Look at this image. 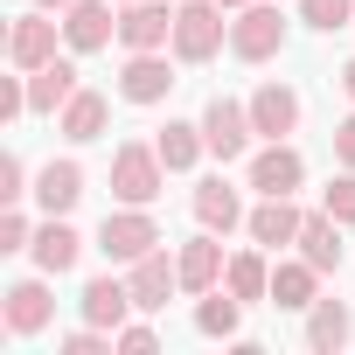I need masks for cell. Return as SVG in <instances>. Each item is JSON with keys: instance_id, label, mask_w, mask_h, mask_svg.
<instances>
[{"instance_id": "cell-1", "label": "cell", "mask_w": 355, "mask_h": 355, "mask_svg": "<svg viewBox=\"0 0 355 355\" xmlns=\"http://www.w3.org/2000/svg\"><path fill=\"white\" fill-rule=\"evenodd\" d=\"M230 8L223 0H182L174 8V63H216L230 42Z\"/></svg>"}, {"instance_id": "cell-2", "label": "cell", "mask_w": 355, "mask_h": 355, "mask_svg": "<svg viewBox=\"0 0 355 355\" xmlns=\"http://www.w3.org/2000/svg\"><path fill=\"white\" fill-rule=\"evenodd\" d=\"M286 0H251V8L230 15V56L237 63H272L286 56Z\"/></svg>"}, {"instance_id": "cell-3", "label": "cell", "mask_w": 355, "mask_h": 355, "mask_svg": "<svg viewBox=\"0 0 355 355\" xmlns=\"http://www.w3.org/2000/svg\"><path fill=\"white\" fill-rule=\"evenodd\" d=\"M167 189V160H160V146H146V139H125L119 153H112V196L119 202H132V209H153V196Z\"/></svg>"}, {"instance_id": "cell-4", "label": "cell", "mask_w": 355, "mask_h": 355, "mask_svg": "<svg viewBox=\"0 0 355 355\" xmlns=\"http://www.w3.org/2000/svg\"><path fill=\"white\" fill-rule=\"evenodd\" d=\"M202 139H209V153L230 167V160H244L251 153V139H258V125H251V105H237V98H209L202 105Z\"/></svg>"}, {"instance_id": "cell-5", "label": "cell", "mask_w": 355, "mask_h": 355, "mask_svg": "<svg viewBox=\"0 0 355 355\" xmlns=\"http://www.w3.org/2000/svg\"><path fill=\"white\" fill-rule=\"evenodd\" d=\"M153 244H160V223H153L146 209H132V202H119V209L98 223V251H105L112 265H139Z\"/></svg>"}, {"instance_id": "cell-6", "label": "cell", "mask_w": 355, "mask_h": 355, "mask_svg": "<svg viewBox=\"0 0 355 355\" xmlns=\"http://www.w3.org/2000/svg\"><path fill=\"white\" fill-rule=\"evenodd\" d=\"M244 182H251L258 196H300V182H306V153H300L293 139H265V146L251 153V167H244Z\"/></svg>"}, {"instance_id": "cell-7", "label": "cell", "mask_w": 355, "mask_h": 355, "mask_svg": "<svg viewBox=\"0 0 355 355\" xmlns=\"http://www.w3.org/2000/svg\"><path fill=\"white\" fill-rule=\"evenodd\" d=\"M112 35H119V0H70L63 8L70 56H98V49H112Z\"/></svg>"}, {"instance_id": "cell-8", "label": "cell", "mask_w": 355, "mask_h": 355, "mask_svg": "<svg viewBox=\"0 0 355 355\" xmlns=\"http://www.w3.org/2000/svg\"><path fill=\"white\" fill-rule=\"evenodd\" d=\"M8 306H0V320H8V334L21 341V334H42L49 320H56V293H49V272H35V279H15L8 293H0Z\"/></svg>"}, {"instance_id": "cell-9", "label": "cell", "mask_w": 355, "mask_h": 355, "mask_svg": "<svg viewBox=\"0 0 355 355\" xmlns=\"http://www.w3.org/2000/svg\"><path fill=\"white\" fill-rule=\"evenodd\" d=\"M174 84V63H167V49H125V70H119V98L125 105H160Z\"/></svg>"}, {"instance_id": "cell-10", "label": "cell", "mask_w": 355, "mask_h": 355, "mask_svg": "<svg viewBox=\"0 0 355 355\" xmlns=\"http://www.w3.org/2000/svg\"><path fill=\"white\" fill-rule=\"evenodd\" d=\"M56 28H63V21H49V8L15 15V28H8V63H15V70H42V63H56Z\"/></svg>"}, {"instance_id": "cell-11", "label": "cell", "mask_w": 355, "mask_h": 355, "mask_svg": "<svg viewBox=\"0 0 355 355\" xmlns=\"http://www.w3.org/2000/svg\"><path fill=\"white\" fill-rule=\"evenodd\" d=\"M119 42L125 49H174V8L167 0H125L119 8Z\"/></svg>"}, {"instance_id": "cell-12", "label": "cell", "mask_w": 355, "mask_h": 355, "mask_svg": "<svg viewBox=\"0 0 355 355\" xmlns=\"http://www.w3.org/2000/svg\"><path fill=\"white\" fill-rule=\"evenodd\" d=\"M125 286H132V306H139V313H160L167 293H182V265H174V258L153 244L139 265H125Z\"/></svg>"}, {"instance_id": "cell-13", "label": "cell", "mask_w": 355, "mask_h": 355, "mask_svg": "<svg viewBox=\"0 0 355 355\" xmlns=\"http://www.w3.org/2000/svg\"><path fill=\"white\" fill-rule=\"evenodd\" d=\"M174 265H182V293H196V300H202V293H216V286H223V265H230V258H223V237H216V230H202V237H189L182 251H174Z\"/></svg>"}, {"instance_id": "cell-14", "label": "cell", "mask_w": 355, "mask_h": 355, "mask_svg": "<svg viewBox=\"0 0 355 355\" xmlns=\"http://www.w3.org/2000/svg\"><path fill=\"white\" fill-rule=\"evenodd\" d=\"M244 105H251V125H258V139H286V132H300V112H306L293 84H258Z\"/></svg>"}, {"instance_id": "cell-15", "label": "cell", "mask_w": 355, "mask_h": 355, "mask_svg": "<svg viewBox=\"0 0 355 355\" xmlns=\"http://www.w3.org/2000/svg\"><path fill=\"white\" fill-rule=\"evenodd\" d=\"M300 223H306V209H293V196H265L244 216V237L265 244V251H286V244H300Z\"/></svg>"}, {"instance_id": "cell-16", "label": "cell", "mask_w": 355, "mask_h": 355, "mask_svg": "<svg viewBox=\"0 0 355 355\" xmlns=\"http://www.w3.org/2000/svg\"><path fill=\"white\" fill-rule=\"evenodd\" d=\"M244 196L223 182V174H209V182H196V223L202 230H216V237H230V230H244Z\"/></svg>"}, {"instance_id": "cell-17", "label": "cell", "mask_w": 355, "mask_h": 355, "mask_svg": "<svg viewBox=\"0 0 355 355\" xmlns=\"http://www.w3.org/2000/svg\"><path fill=\"white\" fill-rule=\"evenodd\" d=\"M105 125H112V98H105V91H91V84H77V98L56 112V132H63L70 146H91Z\"/></svg>"}, {"instance_id": "cell-18", "label": "cell", "mask_w": 355, "mask_h": 355, "mask_svg": "<svg viewBox=\"0 0 355 355\" xmlns=\"http://www.w3.org/2000/svg\"><path fill=\"white\" fill-rule=\"evenodd\" d=\"M28 258H35V272L63 279V272H77V258H84V237H77L63 216H49V223H35V244H28Z\"/></svg>"}, {"instance_id": "cell-19", "label": "cell", "mask_w": 355, "mask_h": 355, "mask_svg": "<svg viewBox=\"0 0 355 355\" xmlns=\"http://www.w3.org/2000/svg\"><path fill=\"white\" fill-rule=\"evenodd\" d=\"M77 202H84V167L63 153V160H49V167L35 174V209H42V216H70Z\"/></svg>"}, {"instance_id": "cell-20", "label": "cell", "mask_w": 355, "mask_h": 355, "mask_svg": "<svg viewBox=\"0 0 355 355\" xmlns=\"http://www.w3.org/2000/svg\"><path fill=\"white\" fill-rule=\"evenodd\" d=\"M77 306H84V320H91V327H112V334L139 313V306H132V286H125V279H112V272H105V279H91Z\"/></svg>"}, {"instance_id": "cell-21", "label": "cell", "mask_w": 355, "mask_h": 355, "mask_svg": "<svg viewBox=\"0 0 355 355\" xmlns=\"http://www.w3.org/2000/svg\"><path fill=\"white\" fill-rule=\"evenodd\" d=\"M348 341H355V313L341 300H313L306 306V348L313 355H341Z\"/></svg>"}, {"instance_id": "cell-22", "label": "cell", "mask_w": 355, "mask_h": 355, "mask_svg": "<svg viewBox=\"0 0 355 355\" xmlns=\"http://www.w3.org/2000/svg\"><path fill=\"white\" fill-rule=\"evenodd\" d=\"M313 300H320V272H313L306 258H279V265H272V306L306 313Z\"/></svg>"}, {"instance_id": "cell-23", "label": "cell", "mask_w": 355, "mask_h": 355, "mask_svg": "<svg viewBox=\"0 0 355 355\" xmlns=\"http://www.w3.org/2000/svg\"><path fill=\"white\" fill-rule=\"evenodd\" d=\"M153 146H160L167 174H189V167L209 153V139H202V119H167V125L153 132Z\"/></svg>"}, {"instance_id": "cell-24", "label": "cell", "mask_w": 355, "mask_h": 355, "mask_svg": "<svg viewBox=\"0 0 355 355\" xmlns=\"http://www.w3.org/2000/svg\"><path fill=\"white\" fill-rule=\"evenodd\" d=\"M70 98H77V63H70V56L28 70V112H63Z\"/></svg>"}, {"instance_id": "cell-25", "label": "cell", "mask_w": 355, "mask_h": 355, "mask_svg": "<svg viewBox=\"0 0 355 355\" xmlns=\"http://www.w3.org/2000/svg\"><path fill=\"white\" fill-rule=\"evenodd\" d=\"M300 258L327 279V272H341V223L327 216V209H313L306 223H300Z\"/></svg>"}, {"instance_id": "cell-26", "label": "cell", "mask_w": 355, "mask_h": 355, "mask_svg": "<svg viewBox=\"0 0 355 355\" xmlns=\"http://www.w3.org/2000/svg\"><path fill=\"white\" fill-rule=\"evenodd\" d=\"M196 334H209V341H237V334H244V300H237L230 286L202 293V300H196Z\"/></svg>"}, {"instance_id": "cell-27", "label": "cell", "mask_w": 355, "mask_h": 355, "mask_svg": "<svg viewBox=\"0 0 355 355\" xmlns=\"http://www.w3.org/2000/svg\"><path fill=\"white\" fill-rule=\"evenodd\" d=\"M223 286L251 306V300H272V258H265V244L258 251H237L230 265H223Z\"/></svg>"}, {"instance_id": "cell-28", "label": "cell", "mask_w": 355, "mask_h": 355, "mask_svg": "<svg viewBox=\"0 0 355 355\" xmlns=\"http://www.w3.org/2000/svg\"><path fill=\"white\" fill-rule=\"evenodd\" d=\"M300 21L334 35V28H355V0H300Z\"/></svg>"}, {"instance_id": "cell-29", "label": "cell", "mask_w": 355, "mask_h": 355, "mask_svg": "<svg viewBox=\"0 0 355 355\" xmlns=\"http://www.w3.org/2000/svg\"><path fill=\"white\" fill-rule=\"evenodd\" d=\"M320 209H327L334 223H355V167H341L334 182H327V196H320Z\"/></svg>"}, {"instance_id": "cell-30", "label": "cell", "mask_w": 355, "mask_h": 355, "mask_svg": "<svg viewBox=\"0 0 355 355\" xmlns=\"http://www.w3.org/2000/svg\"><path fill=\"white\" fill-rule=\"evenodd\" d=\"M56 348H63V355H112V348H119V334H112V327H91V320H84V327H77V334H63Z\"/></svg>"}, {"instance_id": "cell-31", "label": "cell", "mask_w": 355, "mask_h": 355, "mask_svg": "<svg viewBox=\"0 0 355 355\" xmlns=\"http://www.w3.org/2000/svg\"><path fill=\"white\" fill-rule=\"evenodd\" d=\"M21 196H35L28 189V160L21 153H0V202H21Z\"/></svg>"}, {"instance_id": "cell-32", "label": "cell", "mask_w": 355, "mask_h": 355, "mask_svg": "<svg viewBox=\"0 0 355 355\" xmlns=\"http://www.w3.org/2000/svg\"><path fill=\"white\" fill-rule=\"evenodd\" d=\"M35 244V223L21 216V202H8V216H0V251H28Z\"/></svg>"}, {"instance_id": "cell-33", "label": "cell", "mask_w": 355, "mask_h": 355, "mask_svg": "<svg viewBox=\"0 0 355 355\" xmlns=\"http://www.w3.org/2000/svg\"><path fill=\"white\" fill-rule=\"evenodd\" d=\"M21 112H28V70H21V77H0V119L15 125Z\"/></svg>"}, {"instance_id": "cell-34", "label": "cell", "mask_w": 355, "mask_h": 355, "mask_svg": "<svg viewBox=\"0 0 355 355\" xmlns=\"http://www.w3.org/2000/svg\"><path fill=\"white\" fill-rule=\"evenodd\" d=\"M153 348H160V334H153L146 320H125V327H119V355H153Z\"/></svg>"}, {"instance_id": "cell-35", "label": "cell", "mask_w": 355, "mask_h": 355, "mask_svg": "<svg viewBox=\"0 0 355 355\" xmlns=\"http://www.w3.org/2000/svg\"><path fill=\"white\" fill-rule=\"evenodd\" d=\"M334 160H341V167H355V112L334 125Z\"/></svg>"}, {"instance_id": "cell-36", "label": "cell", "mask_w": 355, "mask_h": 355, "mask_svg": "<svg viewBox=\"0 0 355 355\" xmlns=\"http://www.w3.org/2000/svg\"><path fill=\"white\" fill-rule=\"evenodd\" d=\"M341 91H348V98H355V56H348V63H341Z\"/></svg>"}, {"instance_id": "cell-37", "label": "cell", "mask_w": 355, "mask_h": 355, "mask_svg": "<svg viewBox=\"0 0 355 355\" xmlns=\"http://www.w3.org/2000/svg\"><path fill=\"white\" fill-rule=\"evenodd\" d=\"M35 8H49V15H63V8H70V0H35Z\"/></svg>"}, {"instance_id": "cell-38", "label": "cell", "mask_w": 355, "mask_h": 355, "mask_svg": "<svg viewBox=\"0 0 355 355\" xmlns=\"http://www.w3.org/2000/svg\"><path fill=\"white\" fill-rule=\"evenodd\" d=\"M223 8H230V15H237V8H251V0H223Z\"/></svg>"}, {"instance_id": "cell-39", "label": "cell", "mask_w": 355, "mask_h": 355, "mask_svg": "<svg viewBox=\"0 0 355 355\" xmlns=\"http://www.w3.org/2000/svg\"><path fill=\"white\" fill-rule=\"evenodd\" d=\"M119 8H125V0H119Z\"/></svg>"}]
</instances>
